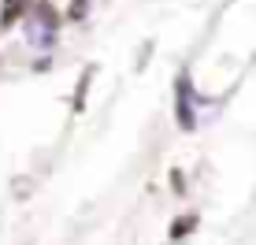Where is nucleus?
I'll use <instances>...</instances> for the list:
<instances>
[{"mask_svg":"<svg viewBox=\"0 0 256 245\" xmlns=\"http://www.w3.org/2000/svg\"><path fill=\"white\" fill-rule=\"evenodd\" d=\"M90 78H93V71H86L82 78H78V90H74V112H82V104H86V90H90Z\"/></svg>","mask_w":256,"mask_h":245,"instance_id":"obj_4","label":"nucleus"},{"mask_svg":"<svg viewBox=\"0 0 256 245\" xmlns=\"http://www.w3.org/2000/svg\"><path fill=\"white\" fill-rule=\"evenodd\" d=\"M86 12H90V0H70L67 19H70V22H78V19H86Z\"/></svg>","mask_w":256,"mask_h":245,"instance_id":"obj_5","label":"nucleus"},{"mask_svg":"<svg viewBox=\"0 0 256 245\" xmlns=\"http://www.w3.org/2000/svg\"><path fill=\"white\" fill-rule=\"evenodd\" d=\"M26 8H30V0H4V12H0V30H12L19 19H26Z\"/></svg>","mask_w":256,"mask_h":245,"instance_id":"obj_2","label":"nucleus"},{"mask_svg":"<svg viewBox=\"0 0 256 245\" xmlns=\"http://www.w3.org/2000/svg\"><path fill=\"white\" fill-rule=\"evenodd\" d=\"M193 226H197V216H182V220L171 223V238H186Z\"/></svg>","mask_w":256,"mask_h":245,"instance_id":"obj_3","label":"nucleus"},{"mask_svg":"<svg viewBox=\"0 0 256 245\" xmlns=\"http://www.w3.org/2000/svg\"><path fill=\"white\" fill-rule=\"evenodd\" d=\"M174 119L182 130H197V93H193L190 74H178L174 82Z\"/></svg>","mask_w":256,"mask_h":245,"instance_id":"obj_1","label":"nucleus"}]
</instances>
